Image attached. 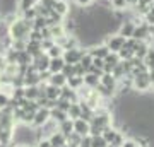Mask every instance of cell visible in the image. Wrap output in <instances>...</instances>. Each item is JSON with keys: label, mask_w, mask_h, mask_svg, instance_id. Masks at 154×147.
<instances>
[{"label": "cell", "mask_w": 154, "mask_h": 147, "mask_svg": "<svg viewBox=\"0 0 154 147\" xmlns=\"http://www.w3.org/2000/svg\"><path fill=\"white\" fill-rule=\"evenodd\" d=\"M147 72H140V74L132 75V91H135V93H147L151 89L152 84H151V79H149Z\"/></svg>", "instance_id": "1"}, {"label": "cell", "mask_w": 154, "mask_h": 147, "mask_svg": "<svg viewBox=\"0 0 154 147\" xmlns=\"http://www.w3.org/2000/svg\"><path fill=\"white\" fill-rule=\"evenodd\" d=\"M86 53H88V50L82 48V46H79V48L63 50L62 58H63V62H65V63H72V65H75V63H79V60H81Z\"/></svg>", "instance_id": "2"}, {"label": "cell", "mask_w": 154, "mask_h": 147, "mask_svg": "<svg viewBox=\"0 0 154 147\" xmlns=\"http://www.w3.org/2000/svg\"><path fill=\"white\" fill-rule=\"evenodd\" d=\"M103 43L108 46V50H110V51L118 53V51H120V48L123 46V43H125V38H123V36H120L118 33H115V34L111 33V34H108V36H106V39L103 41Z\"/></svg>", "instance_id": "3"}, {"label": "cell", "mask_w": 154, "mask_h": 147, "mask_svg": "<svg viewBox=\"0 0 154 147\" xmlns=\"http://www.w3.org/2000/svg\"><path fill=\"white\" fill-rule=\"evenodd\" d=\"M50 120V109L48 108H38L34 111V116H33V127H41L43 123Z\"/></svg>", "instance_id": "4"}, {"label": "cell", "mask_w": 154, "mask_h": 147, "mask_svg": "<svg viewBox=\"0 0 154 147\" xmlns=\"http://www.w3.org/2000/svg\"><path fill=\"white\" fill-rule=\"evenodd\" d=\"M88 53L93 58H105L106 55L110 53V50H108V46L105 43H96V44H93V46L88 48Z\"/></svg>", "instance_id": "5"}, {"label": "cell", "mask_w": 154, "mask_h": 147, "mask_svg": "<svg viewBox=\"0 0 154 147\" xmlns=\"http://www.w3.org/2000/svg\"><path fill=\"white\" fill-rule=\"evenodd\" d=\"M103 62H105V65H103V72H108V74H111V70H113V69L118 65V63H120V57H118V53H113V51H110V53H108L105 58H103Z\"/></svg>", "instance_id": "6"}, {"label": "cell", "mask_w": 154, "mask_h": 147, "mask_svg": "<svg viewBox=\"0 0 154 147\" xmlns=\"http://www.w3.org/2000/svg\"><path fill=\"white\" fill-rule=\"evenodd\" d=\"M72 125H74V132L79 133L81 137L89 135V121L84 120V118H75L72 120Z\"/></svg>", "instance_id": "7"}, {"label": "cell", "mask_w": 154, "mask_h": 147, "mask_svg": "<svg viewBox=\"0 0 154 147\" xmlns=\"http://www.w3.org/2000/svg\"><path fill=\"white\" fill-rule=\"evenodd\" d=\"M134 29H135V22L128 19V21H123L120 26H118V34L123 36V38H132Z\"/></svg>", "instance_id": "8"}, {"label": "cell", "mask_w": 154, "mask_h": 147, "mask_svg": "<svg viewBox=\"0 0 154 147\" xmlns=\"http://www.w3.org/2000/svg\"><path fill=\"white\" fill-rule=\"evenodd\" d=\"M99 84H103L105 87H108V89H111V91H115L116 93V84H118V81H116L111 74H108V72H103V74H101V77H99Z\"/></svg>", "instance_id": "9"}, {"label": "cell", "mask_w": 154, "mask_h": 147, "mask_svg": "<svg viewBox=\"0 0 154 147\" xmlns=\"http://www.w3.org/2000/svg\"><path fill=\"white\" fill-rule=\"evenodd\" d=\"M53 11H55L57 14H60L62 17L70 16V5H69L67 0H57L55 5H53Z\"/></svg>", "instance_id": "10"}, {"label": "cell", "mask_w": 154, "mask_h": 147, "mask_svg": "<svg viewBox=\"0 0 154 147\" xmlns=\"http://www.w3.org/2000/svg\"><path fill=\"white\" fill-rule=\"evenodd\" d=\"M48 140H50V144L53 147H60V145H63V144H67V137L62 133V132H53L51 135L48 137Z\"/></svg>", "instance_id": "11"}, {"label": "cell", "mask_w": 154, "mask_h": 147, "mask_svg": "<svg viewBox=\"0 0 154 147\" xmlns=\"http://www.w3.org/2000/svg\"><path fill=\"white\" fill-rule=\"evenodd\" d=\"M60 93H62V87L51 86V84L46 82V87H45V98L46 99H58L60 98Z\"/></svg>", "instance_id": "12"}, {"label": "cell", "mask_w": 154, "mask_h": 147, "mask_svg": "<svg viewBox=\"0 0 154 147\" xmlns=\"http://www.w3.org/2000/svg\"><path fill=\"white\" fill-rule=\"evenodd\" d=\"M48 84L51 86H57V87H63L67 84V77L62 74V72H57V74H51L48 79Z\"/></svg>", "instance_id": "13"}, {"label": "cell", "mask_w": 154, "mask_h": 147, "mask_svg": "<svg viewBox=\"0 0 154 147\" xmlns=\"http://www.w3.org/2000/svg\"><path fill=\"white\" fill-rule=\"evenodd\" d=\"M63 58L58 57V58H50V63H48V72L50 74H57V72H62V67H63Z\"/></svg>", "instance_id": "14"}, {"label": "cell", "mask_w": 154, "mask_h": 147, "mask_svg": "<svg viewBox=\"0 0 154 147\" xmlns=\"http://www.w3.org/2000/svg\"><path fill=\"white\" fill-rule=\"evenodd\" d=\"M24 98L31 99V101H36V99L39 98L38 86H24Z\"/></svg>", "instance_id": "15"}, {"label": "cell", "mask_w": 154, "mask_h": 147, "mask_svg": "<svg viewBox=\"0 0 154 147\" xmlns=\"http://www.w3.org/2000/svg\"><path fill=\"white\" fill-rule=\"evenodd\" d=\"M82 81H84V86L91 87V89H94V87L99 84V77L94 75V74H91V72H86L82 75Z\"/></svg>", "instance_id": "16"}, {"label": "cell", "mask_w": 154, "mask_h": 147, "mask_svg": "<svg viewBox=\"0 0 154 147\" xmlns=\"http://www.w3.org/2000/svg\"><path fill=\"white\" fill-rule=\"evenodd\" d=\"M50 118H51V120H55L57 123H60V121L67 120L69 116H67V111H62V109H58L55 106V108L50 109Z\"/></svg>", "instance_id": "17"}, {"label": "cell", "mask_w": 154, "mask_h": 147, "mask_svg": "<svg viewBox=\"0 0 154 147\" xmlns=\"http://www.w3.org/2000/svg\"><path fill=\"white\" fill-rule=\"evenodd\" d=\"M67 116H69L70 120L81 118V104H79V101H77V103H70V106L67 109Z\"/></svg>", "instance_id": "18"}, {"label": "cell", "mask_w": 154, "mask_h": 147, "mask_svg": "<svg viewBox=\"0 0 154 147\" xmlns=\"http://www.w3.org/2000/svg\"><path fill=\"white\" fill-rule=\"evenodd\" d=\"M118 133V128H115L113 125L106 127V128H103V132H101V135H103V139H105L108 144H111V140L115 139V135Z\"/></svg>", "instance_id": "19"}, {"label": "cell", "mask_w": 154, "mask_h": 147, "mask_svg": "<svg viewBox=\"0 0 154 147\" xmlns=\"http://www.w3.org/2000/svg\"><path fill=\"white\" fill-rule=\"evenodd\" d=\"M50 29V36L55 39V38H60V36H63L65 33V29H63V26H62V22L60 24H51V26H48Z\"/></svg>", "instance_id": "20"}, {"label": "cell", "mask_w": 154, "mask_h": 147, "mask_svg": "<svg viewBox=\"0 0 154 147\" xmlns=\"http://www.w3.org/2000/svg\"><path fill=\"white\" fill-rule=\"evenodd\" d=\"M67 86L70 87L72 91H77L79 87H82L84 86V81H82V77H79V75H72L67 79Z\"/></svg>", "instance_id": "21"}, {"label": "cell", "mask_w": 154, "mask_h": 147, "mask_svg": "<svg viewBox=\"0 0 154 147\" xmlns=\"http://www.w3.org/2000/svg\"><path fill=\"white\" fill-rule=\"evenodd\" d=\"M58 132H62L65 137L69 135L70 132H74V125H72L70 118H67V120H63V121H60V123H58Z\"/></svg>", "instance_id": "22"}, {"label": "cell", "mask_w": 154, "mask_h": 147, "mask_svg": "<svg viewBox=\"0 0 154 147\" xmlns=\"http://www.w3.org/2000/svg\"><path fill=\"white\" fill-rule=\"evenodd\" d=\"M81 139H82V137L79 135V133H75V132H70V133L67 135V145L79 147V144H81Z\"/></svg>", "instance_id": "23"}, {"label": "cell", "mask_w": 154, "mask_h": 147, "mask_svg": "<svg viewBox=\"0 0 154 147\" xmlns=\"http://www.w3.org/2000/svg\"><path fill=\"white\" fill-rule=\"evenodd\" d=\"M118 57H120V60H130V58H134V50L123 44L118 51Z\"/></svg>", "instance_id": "24"}, {"label": "cell", "mask_w": 154, "mask_h": 147, "mask_svg": "<svg viewBox=\"0 0 154 147\" xmlns=\"http://www.w3.org/2000/svg\"><path fill=\"white\" fill-rule=\"evenodd\" d=\"M45 53L48 55L50 58H58V57H62V53H63V48L62 46H58V44H53L51 48H48Z\"/></svg>", "instance_id": "25"}, {"label": "cell", "mask_w": 154, "mask_h": 147, "mask_svg": "<svg viewBox=\"0 0 154 147\" xmlns=\"http://www.w3.org/2000/svg\"><path fill=\"white\" fill-rule=\"evenodd\" d=\"M91 147H108V142L103 139V135L91 137Z\"/></svg>", "instance_id": "26"}, {"label": "cell", "mask_w": 154, "mask_h": 147, "mask_svg": "<svg viewBox=\"0 0 154 147\" xmlns=\"http://www.w3.org/2000/svg\"><path fill=\"white\" fill-rule=\"evenodd\" d=\"M79 65H81V67L84 69V70L88 72V69H89L91 65H93V57H91L89 53H86V55L82 57V58L79 60Z\"/></svg>", "instance_id": "27"}, {"label": "cell", "mask_w": 154, "mask_h": 147, "mask_svg": "<svg viewBox=\"0 0 154 147\" xmlns=\"http://www.w3.org/2000/svg\"><path fill=\"white\" fill-rule=\"evenodd\" d=\"M62 74L69 79V77L75 75V67L72 65V63H63V67H62Z\"/></svg>", "instance_id": "28"}, {"label": "cell", "mask_w": 154, "mask_h": 147, "mask_svg": "<svg viewBox=\"0 0 154 147\" xmlns=\"http://www.w3.org/2000/svg\"><path fill=\"white\" fill-rule=\"evenodd\" d=\"M123 140H125V133L118 130V133H116V135H115V139L111 140V144H110V145H113V147H122Z\"/></svg>", "instance_id": "29"}, {"label": "cell", "mask_w": 154, "mask_h": 147, "mask_svg": "<svg viewBox=\"0 0 154 147\" xmlns=\"http://www.w3.org/2000/svg\"><path fill=\"white\" fill-rule=\"evenodd\" d=\"M19 16H21V17H24V19H29V21H33L34 17L38 16V12H36V9H34V7H31V9H28V11L21 12Z\"/></svg>", "instance_id": "30"}, {"label": "cell", "mask_w": 154, "mask_h": 147, "mask_svg": "<svg viewBox=\"0 0 154 147\" xmlns=\"http://www.w3.org/2000/svg\"><path fill=\"white\" fill-rule=\"evenodd\" d=\"M9 101H11V96L5 93H0V109H4L9 106Z\"/></svg>", "instance_id": "31"}, {"label": "cell", "mask_w": 154, "mask_h": 147, "mask_svg": "<svg viewBox=\"0 0 154 147\" xmlns=\"http://www.w3.org/2000/svg\"><path fill=\"white\" fill-rule=\"evenodd\" d=\"M75 2L77 7H81V9H86V7H91L94 4V0H74Z\"/></svg>", "instance_id": "32"}, {"label": "cell", "mask_w": 154, "mask_h": 147, "mask_svg": "<svg viewBox=\"0 0 154 147\" xmlns=\"http://www.w3.org/2000/svg\"><path fill=\"white\" fill-rule=\"evenodd\" d=\"M79 147H91V135H84L82 139H81Z\"/></svg>", "instance_id": "33"}, {"label": "cell", "mask_w": 154, "mask_h": 147, "mask_svg": "<svg viewBox=\"0 0 154 147\" xmlns=\"http://www.w3.org/2000/svg\"><path fill=\"white\" fill-rule=\"evenodd\" d=\"M34 147H53V145L50 144L48 139H39V140H36V145Z\"/></svg>", "instance_id": "34"}, {"label": "cell", "mask_w": 154, "mask_h": 147, "mask_svg": "<svg viewBox=\"0 0 154 147\" xmlns=\"http://www.w3.org/2000/svg\"><path fill=\"white\" fill-rule=\"evenodd\" d=\"M39 4L43 7H48V9H53V5H55V2L57 0H38Z\"/></svg>", "instance_id": "35"}, {"label": "cell", "mask_w": 154, "mask_h": 147, "mask_svg": "<svg viewBox=\"0 0 154 147\" xmlns=\"http://www.w3.org/2000/svg\"><path fill=\"white\" fill-rule=\"evenodd\" d=\"M135 145H137V144H135L134 139H125L123 144H122V147H135Z\"/></svg>", "instance_id": "36"}, {"label": "cell", "mask_w": 154, "mask_h": 147, "mask_svg": "<svg viewBox=\"0 0 154 147\" xmlns=\"http://www.w3.org/2000/svg\"><path fill=\"white\" fill-rule=\"evenodd\" d=\"M93 65L103 70V65H105V62H103V58H93Z\"/></svg>", "instance_id": "37"}, {"label": "cell", "mask_w": 154, "mask_h": 147, "mask_svg": "<svg viewBox=\"0 0 154 147\" xmlns=\"http://www.w3.org/2000/svg\"><path fill=\"white\" fill-rule=\"evenodd\" d=\"M125 4H127V7H128V9H134V7L139 4V0H125Z\"/></svg>", "instance_id": "38"}, {"label": "cell", "mask_w": 154, "mask_h": 147, "mask_svg": "<svg viewBox=\"0 0 154 147\" xmlns=\"http://www.w3.org/2000/svg\"><path fill=\"white\" fill-rule=\"evenodd\" d=\"M147 74H149V79H151V84H154V69L152 70H149Z\"/></svg>", "instance_id": "39"}, {"label": "cell", "mask_w": 154, "mask_h": 147, "mask_svg": "<svg viewBox=\"0 0 154 147\" xmlns=\"http://www.w3.org/2000/svg\"><path fill=\"white\" fill-rule=\"evenodd\" d=\"M4 65H5V60H4V55H0V70L4 69Z\"/></svg>", "instance_id": "40"}, {"label": "cell", "mask_w": 154, "mask_h": 147, "mask_svg": "<svg viewBox=\"0 0 154 147\" xmlns=\"http://www.w3.org/2000/svg\"><path fill=\"white\" fill-rule=\"evenodd\" d=\"M0 77H2V70H0Z\"/></svg>", "instance_id": "41"}, {"label": "cell", "mask_w": 154, "mask_h": 147, "mask_svg": "<svg viewBox=\"0 0 154 147\" xmlns=\"http://www.w3.org/2000/svg\"><path fill=\"white\" fill-rule=\"evenodd\" d=\"M135 147H140V145H135Z\"/></svg>", "instance_id": "42"}, {"label": "cell", "mask_w": 154, "mask_h": 147, "mask_svg": "<svg viewBox=\"0 0 154 147\" xmlns=\"http://www.w3.org/2000/svg\"><path fill=\"white\" fill-rule=\"evenodd\" d=\"M152 86H154V84H152Z\"/></svg>", "instance_id": "43"}]
</instances>
